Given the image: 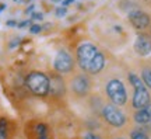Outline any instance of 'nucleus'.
I'll return each mask as SVG.
<instances>
[{"label":"nucleus","instance_id":"nucleus-1","mask_svg":"<svg viewBox=\"0 0 151 139\" xmlns=\"http://www.w3.org/2000/svg\"><path fill=\"white\" fill-rule=\"evenodd\" d=\"M27 87L35 96H45L49 91L50 80L48 76L41 72H32L27 76Z\"/></svg>","mask_w":151,"mask_h":139},{"label":"nucleus","instance_id":"nucleus-2","mask_svg":"<svg viewBox=\"0 0 151 139\" xmlns=\"http://www.w3.org/2000/svg\"><path fill=\"white\" fill-rule=\"evenodd\" d=\"M97 54L98 49L92 44H83L80 48L77 49V60H78V65H80L81 69L88 72Z\"/></svg>","mask_w":151,"mask_h":139},{"label":"nucleus","instance_id":"nucleus-3","mask_svg":"<svg viewBox=\"0 0 151 139\" xmlns=\"http://www.w3.org/2000/svg\"><path fill=\"white\" fill-rule=\"evenodd\" d=\"M106 94L116 106H123L127 100V94L124 90V86L119 80H111L106 84Z\"/></svg>","mask_w":151,"mask_h":139},{"label":"nucleus","instance_id":"nucleus-4","mask_svg":"<svg viewBox=\"0 0 151 139\" xmlns=\"http://www.w3.org/2000/svg\"><path fill=\"white\" fill-rule=\"evenodd\" d=\"M102 115L106 119V122L113 127H123L126 122V117L123 115V112L118 110L115 106H106L104 108Z\"/></svg>","mask_w":151,"mask_h":139},{"label":"nucleus","instance_id":"nucleus-5","mask_svg":"<svg viewBox=\"0 0 151 139\" xmlns=\"http://www.w3.org/2000/svg\"><path fill=\"white\" fill-rule=\"evenodd\" d=\"M53 66L59 73H69L73 69V59L67 52L60 51L59 54L56 55V58H55Z\"/></svg>","mask_w":151,"mask_h":139},{"label":"nucleus","instance_id":"nucleus-6","mask_svg":"<svg viewBox=\"0 0 151 139\" xmlns=\"http://www.w3.org/2000/svg\"><path fill=\"white\" fill-rule=\"evenodd\" d=\"M129 20L132 23V25L139 30H144L150 25V17L146 13H143L140 10H134L129 14Z\"/></svg>","mask_w":151,"mask_h":139},{"label":"nucleus","instance_id":"nucleus-7","mask_svg":"<svg viewBox=\"0 0 151 139\" xmlns=\"http://www.w3.org/2000/svg\"><path fill=\"white\" fill-rule=\"evenodd\" d=\"M150 104V94L144 86H140V87H136L134 96H133V107L136 108H144L146 106Z\"/></svg>","mask_w":151,"mask_h":139},{"label":"nucleus","instance_id":"nucleus-8","mask_svg":"<svg viewBox=\"0 0 151 139\" xmlns=\"http://www.w3.org/2000/svg\"><path fill=\"white\" fill-rule=\"evenodd\" d=\"M71 89L78 96H84L90 90V82L86 76H77L74 80L71 82Z\"/></svg>","mask_w":151,"mask_h":139},{"label":"nucleus","instance_id":"nucleus-9","mask_svg":"<svg viewBox=\"0 0 151 139\" xmlns=\"http://www.w3.org/2000/svg\"><path fill=\"white\" fill-rule=\"evenodd\" d=\"M134 49L136 52L141 56H146L151 52V41L150 38L146 35H139L137 39L134 41Z\"/></svg>","mask_w":151,"mask_h":139},{"label":"nucleus","instance_id":"nucleus-10","mask_svg":"<svg viewBox=\"0 0 151 139\" xmlns=\"http://www.w3.org/2000/svg\"><path fill=\"white\" fill-rule=\"evenodd\" d=\"M134 121L137 124H148V122H151V104L146 106L144 108H140V111L136 112Z\"/></svg>","mask_w":151,"mask_h":139},{"label":"nucleus","instance_id":"nucleus-11","mask_svg":"<svg viewBox=\"0 0 151 139\" xmlns=\"http://www.w3.org/2000/svg\"><path fill=\"white\" fill-rule=\"evenodd\" d=\"M104 65H105V58H104V55L101 54V52H98L97 56H95V59L92 60L91 66H90V73H92V75H95V73H98V72H101V70L104 69Z\"/></svg>","mask_w":151,"mask_h":139},{"label":"nucleus","instance_id":"nucleus-12","mask_svg":"<svg viewBox=\"0 0 151 139\" xmlns=\"http://www.w3.org/2000/svg\"><path fill=\"white\" fill-rule=\"evenodd\" d=\"M141 77H143V82L146 83L147 87H148V89H151V69H150V68H146V69H143Z\"/></svg>","mask_w":151,"mask_h":139},{"label":"nucleus","instance_id":"nucleus-13","mask_svg":"<svg viewBox=\"0 0 151 139\" xmlns=\"http://www.w3.org/2000/svg\"><path fill=\"white\" fill-rule=\"evenodd\" d=\"M7 138V121L4 118H0V139Z\"/></svg>","mask_w":151,"mask_h":139},{"label":"nucleus","instance_id":"nucleus-14","mask_svg":"<svg viewBox=\"0 0 151 139\" xmlns=\"http://www.w3.org/2000/svg\"><path fill=\"white\" fill-rule=\"evenodd\" d=\"M129 80L132 84L134 86V89L136 87H140V86H144L143 84V80H141L140 77H137L136 75H129Z\"/></svg>","mask_w":151,"mask_h":139},{"label":"nucleus","instance_id":"nucleus-15","mask_svg":"<svg viewBox=\"0 0 151 139\" xmlns=\"http://www.w3.org/2000/svg\"><path fill=\"white\" fill-rule=\"evenodd\" d=\"M130 136H132V139H148V136L141 131H133L130 134Z\"/></svg>","mask_w":151,"mask_h":139},{"label":"nucleus","instance_id":"nucleus-16","mask_svg":"<svg viewBox=\"0 0 151 139\" xmlns=\"http://www.w3.org/2000/svg\"><path fill=\"white\" fill-rule=\"evenodd\" d=\"M37 134L41 136V135H46V125L43 124H38L37 125Z\"/></svg>","mask_w":151,"mask_h":139},{"label":"nucleus","instance_id":"nucleus-17","mask_svg":"<svg viewBox=\"0 0 151 139\" xmlns=\"http://www.w3.org/2000/svg\"><path fill=\"white\" fill-rule=\"evenodd\" d=\"M55 13H56V16H58V17H65L66 13H67V10H66L65 6H63V7H59V9H56V11H55Z\"/></svg>","mask_w":151,"mask_h":139},{"label":"nucleus","instance_id":"nucleus-18","mask_svg":"<svg viewBox=\"0 0 151 139\" xmlns=\"http://www.w3.org/2000/svg\"><path fill=\"white\" fill-rule=\"evenodd\" d=\"M42 27L41 25H38V24H32L31 27H29V31L32 32V34H38V32H41Z\"/></svg>","mask_w":151,"mask_h":139},{"label":"nucleus","instance_id":"nucleus-19","mask_svg":"<svg viewBox=\"0 0 151 139\" xmlns=\"http://www.w3.org/2000/svg\"><path fill=\"white\" fill-rule=\"evenodd\" d=\"M84 139H101V138L97 136V135H94V134H87L86 136H84Z\"/></svg>","mask_w":151,"mask_h":139},{"label":"nucleus","instance_id":"nucleus-20","mask_svg":"<svg viewBox=\"0 0 151 139\" xmlns=\"http://www.w3.org/2000/svg\"><path fill=\"white\" fill-rule=\"evenodd\" d=\"M29 23H31L29 20H27V21H22V23H20V24H17V27H18V28H24V27H27Z\"/></svg>","mask_w":151,"mask_h":139},{"label":"nucleus","instance_id":"nucleus-21","mask_svg":"<svg viewBox=\"0 0 151 139\" xmlns=\"http://www.w3.org/2000/svg\"><path fill=\"white\" fill-rule=\"evenodd\" d=\"M18 42H20V38H16V39H13L10 44V48H14V47H17L18 45Z\"/></svg>","mask_w":151,"mask_h":139},{"label":"nucleus","instance_id":"nucleus-22","mask_svg":"<svg viewBox=\"0 0 151 139\" xmlns=\"http://www.w3.org/2000/svg\"><path fill=\"white\" fill-rule=\"evenodd\" d=\"M34 18V20H42L43 16L42 14H37V13H32V16H31Z\"/></svg>","mask_w":151,"mask_h":139},{"label":"nucleus","instance_id":"nucleus-23","mask_svg":"<svg viewBox=\"0 0 151 139\" xmlns=\"http://www.w3.org/2000/svg\"><path fill=\"white\" fill-rule=\"evenodd\" d=\"M7 25H9V27H16L17 23L14 21V20H10V21H7Z\"/></svg>","mask_w":151,"mask_h":139},{"label":"nucleus","instance_id":"nucleus-24","mask_svg":"<svg viewBox=\"0 0 151 139\" xmlns=\"http://www.w3.org/2000/svg\"><path fill=\"white\" fill-rule=\"evenodd\" d=\"M32 10H34V6L31 4V6H29V7L27 9V11H25V13H27V14H32Z\"/></svg>","mask_w":151,"mask_h":139},{"label":"nucleus","instance_id":"nucleus-25","mask_svg":"<svg viewBox=\"0 0 151 139\" xmlns=\"http://www.w3.org/2000/svg\"><path fill=\"white\" fill-rule=\"evenodd\" d=\"M73 1H74V0H65V1H63V6H69V4H71V3H73Z\"/></svg>","mask_w":151,"mask_h":139},{"label":"nucleus","instance_id":"nucleus-26","mask_svg":"<svg viewBox=\"0 0 151 139\" xmlns=\"http://www.w3.org/2000/svg\"><path fill=\"white\" fill-rule=\"evenodd\" d=\"M6 9V4H3V3H0V13H1V11L4 10Z\"/></svg>","mask_w":151,"mask_h":139},{"label":"nucleus","instance_id":"nucleus-27","mask_svg":"<svg viewBox=\"0 0 151 139\" xmlns=\"http://www.w3.org/2000/svg\"><path fill=\"white\" fill-rule=\"evenodd\" d=\"M39 139H48V138H46V135H41V136H39Z\"/></svg>","mask_w":151,"mask_h":139},{"label":"nucleus","instance_id":"nucleus-28","mask_svg":"<svg viewBox=\"0 0 151 139\" xmlns=\"http://www.w3.org/2000/svg\"><path fill=\"white\" fill-rule=\"evenodd\" d=\"M53 3H59V1H62V0H52Z\"/></svg>","mask_w":151,"mask_h":139},{"label":"nucleus","instance_id":"nucleus-29","mask_svg":"<svg viewBox=\"0 0 151 139\" xmlns=\"http://www.w3.org/2000/svg\"><path fill=\"white\" fill-rule=\"evenodd\" d=\"M14 1H17V0H14Z\"/></svg>","mask_w":151,"mask_h":139}]
</instances>
